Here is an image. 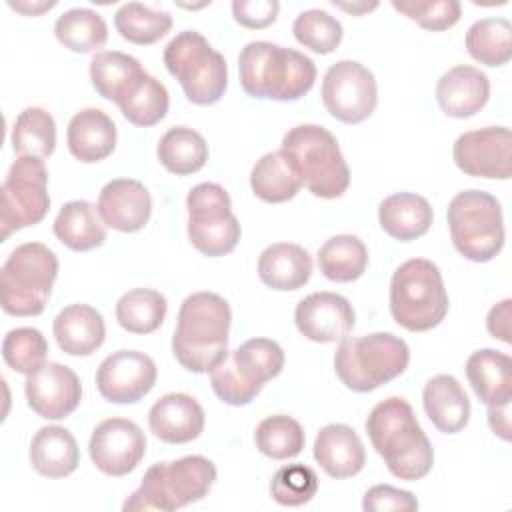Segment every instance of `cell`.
Wrapping results in <instances>:
<instances>
[{
	"label": "cell",
	"mask_w": 512,
	"mask_h": 512,
	"mask_svg": "<svg viewBox=\"0 0 512 512\" xmlns=\"http://www.w3.org/2000/svg\"><path fill=\"white\" fill-rule=\"evenodd\" d=\"M366 432L392 476L414 482L432 470V444L404 398L390 396L378 402L368 414Z\"/></svg>",
	"instance_id": "1"
},
{
	"label": "cell",
	"mask_w": 512,
	"mask_h": 512,
	"mask_svg": "<svg viewBox=\"0 0 512 512\" xmlns=\"http://www.w3.org/2000/svg\"><path fill=\"white\" fill-rule=\"evenodd\" d=\"M232 312L214 292L190 294L178 310L172 352L182 368L194 374L212 372L228 356Z\"/></svg>",
	"instance_id": "2"
},
{
	"label": "cell",
	"mask_w": 512,
	"mask_h": 512,
	"mask_svg": "<svg viewBox=\"0 0 512 512\" xmlns=\"http://www.w3.org/2000/svg\"><path fill=\"white\" fill-rule=\"evenodd\" d=\"M244 92L260 100H300L316 80V64L306 54L274 42H248L238 56Z\"/></svg>",
	"instance_id": "3"
},
{
	"label": "cell",
	"mask_w": 512,
	"mask_h": 512,
	"mask_svg": "<svg viewBox=\"0 0 512 512\" xmlns=\"http://www.w3.org/2000/svg\"><path fill=\"white\" fill-rule=\"evenodd\" d=\"M216 480V466L200 454L152 464L122 504L124 512H172L202 500Z\"/></svg>",
	"instance_id": "4"
},
{
	"label": "cell",
	"mask_w": 512,
	"mask_h": 512,
	"mask_svg": "<svg viewBox=\"0 0 512 512\" xmlns=\"http://www.w3.org/2000/svg\"><path fill=\"white\" fill-rule=\"evenodd\" d=\"M408 362V344L390 332L344 338L334 354L336 376L348 390L358 394L372 392L398 378L408 368Z\"/></svg>",
	"instance_id": "5"
},
{
	"label": "cell",
	"mask_w": 512,
	"mask_h": 512,
	"mask_svg": "<svg viewBox=\"0 0 512 512\" xmlns=\"http://www.w3.org/2000/svg\"><path fill=\"white\" fill-rule=\"evenodd\" d=\"M390 312L410 332L436 328L448 312V292L438 266L426 258L400 264L390 280Z\"/></svg>",
	"instance_id": "6"
},
{
	"label": "cell",
	"mask_w": 512,
	"mask_h": 512,
	"mask_svg": "<svg viewBox=\"0 0 512 512\" xmlns=\"http://www.w3.org/2000/svg\"><path fill=\"white\" fill-rule=\"evenodd\" d=\"M58 276L56 254L40 242L16 246L0 270V304L10 316H38L44 312Z\"/></svg>",
	"instance_id": "7"
},
{
	"label": "cell",
	"mask_w": 512,
	"mask_h": 512,
	"mask_svg": "<svg viewBox=\"0 0 512 512\" xmlns=\"http://www.w3.org/2000/svg\"><path fill=\"white\" fill-rule=\"evenodd\" d=\"M282 150L288 152L302 174L304 186L318 198H340L350 184V170L330 130L318 124H298L282 138Z\"/></svg>",
	"instance_id": "8"
},
{
	"label": "cell",
	"mask_w": 512,
	"mask_h": 512,
	"mask_svg": "<svg viewBox=\"0 0 512 512\" xmlns=\"http://www.w3.org/2000/svg\"><path fill=\"white\" fill-rule=\"evenodd\" d=\"M164 66L196 106L216 104L226 92L228 64L196 30H184L168 42Z\"/></svg>",
	"instance_id": "9"
},
{
	"label": "cell",
	"mask_w": 512,
	"mask_h": 512,
	"mask_svg": "<svg viewBox=\"0 0 512 512\" xmlns=\"http://www.w3.org/2000/svg\"><path fill=\"white\" fill-rule=\"evenodd\" d=\"M448 230L454 248L470 262H490L504 246L500 202L484 190L458 192L448 204Z\"/></svg>",
	"instance_id": "10"
},
{
	"label": "cell",
	"mask_w": 512,
	"mask_h": 512,
	"mask_svg": "<svg viewBox=\"0 0 512 512\" xmlns=\"http://www.w3.org/2000/svg\"><path fill=\"white\" fill-rule=\"evenodd\" d=\"M186 210L188 238L200 254L216 258L238 246L242 228L232 214V200L220 184H196L186 196Z\"/></svg>",
	"instance_id": "11"
},
{
	"label": "cell",
	"mask_w": 512,
	"mask_h": 512,
	"mask_svg": "<svg viewBox=\"0 0 512 512\" xmlns=\"http://www.w3.org/2000/svg\"><path fill=\"white\" fill-rule=\"evenodd\" d=\"M0 196L2 242L14 232L42 222L50 210L48 170L44 160L18 156L2 182Z\"/></svg>",
	"instance_id": "12"
},
{
	"label": "cell",
	"mask_w": 512,
	"mask_h": 512,
	"mask_svg": "<svg viewBox=\"0 0 512 512\" xmlns=\"http://www.w3.org/2000/svg\"><path fill=\"white\" fill-rule=\"evenodd\" d=\"M322 102L336 120L360 124L376 110V78L356 60H338L324 74Z\"/></svg>",
	"instance_id": "13"
},
{
	"label": "cell",
	"mask_w": 512,
	"mask_h": 512,
	"mask_svg": "<svg viewBox=\"0 0 512 512\" xmlns=\"http://www.w3.org/2000/svg\"><path fill=\"white\" fill-rule=\"evenodd\" d=\"M452 158L458 170L474 178L508 180L512 174V134L506 126H486L456 138Z\"/></svg>",
	"instance_id": "14"
},
{
	"label": "cell",
	"mask_w": 512,
	"mask_h": 512,
	"mask_svg": "<svg viewBox=\"0 0 512 512\" xmlns=\"http://www.w3.org/2000/svg\"><path fill=\"white\" fill-rule=\"evenodd\" d=\"M88 454L102 474L120 478L142 462L146 436L142 428L128 418H106L92 430Z\"/></svg>",
	"instance_id": "15"
},
{
	"label": "cell",
	"mask_w": 512,
	"mask_h": 512,
	"mask_svg": "<svg viewBox=\"0 0 512 512\" xmlns=\"http://www.w3.org/2000/svg\"><path fill=\"white\" fill-rule=\"evenodd\" d=\"M154 360L138 350H118L106 356L96 370L100 396L114 404H134L156 384Z\"/></svg>",
	"instance_id": "16"
},
{
	"label": "cell",
	"mask_w": 512,
	"mask_h": 512,
	"mask_svg": "<svg viewBox=\"0 0 512 512\" xmlns=\"http://www.w3.org/2000/svg\"><path fill=\"white\" fill-rule=\"evenodd\" d=\"M26 402L30 410L44 420H62L70 416L82 400V384L76 372L58 362H44L26 376Z\"/></svg>",
	"instance_id": "17"
},
{
	"label": "cell",
	"mask_w": 512,
	"mask_h": 512,
	"mask_svg": "<svg viewBox=\"0 0 512 512\" xmlns=\"http://www.w3.org/2000/svg\"><path fill=\"white\" fill-rule=\"evenodd\" d=\"M294 322L304 338L318 344H332L348 338L356 314L348 298L336 292H314L296 304Z\"/></svg>",
	"instance_id": "18"
},
{
	"label": "cell",
	"mask_w": 512,
	"mask_h": 512,
	"mask_svg": "<svg viewBox=\"0 0 512 512\" xmlns=\"http://www.w3.org/2000/svg\"><path fill=\"white\" fill-rule=\"evenodd\" d=\"M98 212L108 228L132 234L148 224L152 214V196L142 182L116 178L100 190Z\"/></svg>",
	"instance_id": "19"
},
{
	"label": "cell",
	"mask_w": 512,
	"mask_h": 512,
	"mask_svg": "<svg viewBox=\"0 0 512 512\" xmlns=\"http://www.w3.org/2000/svg\"><path fill=\"white\" fill-rule=\"evenodd\" d=\"M204 410L200 402L184 392L160 396L150 412L148 426L156 438L166 444H186L196 440L204 430Z\"/></svg>",
	"instance_id": "20"
},
{
	"label": "cell",
	"mask_w": 512,
	"mask_h": 512,
	"mask_svg": "<svg viewBox=\"0 0 512 512\" xmlns=\"http://www.w3.org/2000/svg\"><path fill=\"white\" fill-rule=\"evenodd\" d=\"M490 98L488 76L468 64H460L444 72L436 84V100L440 110L450 118H470L480 112Z\"/></svg>",
	"instance_id": "21"
},
{
	"label": "cell",
	"mask_w": 512,
	"mask_h": 512,
	"mask_svg": "<svg viewBox=\"0 0 512 512\" xmlns=\"http://www.w3.org/2000/svg\"><path fill=\"white\" fill-rule=\"evenodd\" d=\"M314 460L336 480L356 476L366 464V450L354 428L348 424H328L314 440Z\"/></svg>",
	"instance_id": "22"
},
{
	"label": "cell",
	"mask_w": 512,
	"mask_h": 512,
	"mask_svg": "<svg viewBox=\"0 0 512 512\" xmlns=\"http://www.w3.org/2000/svg\"><path fill=\"white\" fill-rule=\"evenodd\" d=\"M70 154L84 162L96 164L106 160L116 148V126L100 108H84L76 112L66 130Z\"/></svg>",
	"instance_id": "23"
},
{
	"label": "cell",
	"mask_w": 512,
	"mask_h": 512,
	"mask_svg": "<svg viewBox=\"0 0 512 512\" xmlns=\"http://www.w3.org/2000/svg\"><path fill=\"white\" fill-rule=\"evenodd\" d=\"M52 332L62 352L70 356H90L104 344L106 324L96 308L70 304L54 318Z\"/></svg>",
	"instance_id": "24"
},
{
	"label": "cell",
	"mask_w": 512,
	"mask_h": 512,
	"mask_svg": "<svg viewBox=\"0 0 512 512\" xmlns=\"http://www.w3.org/2000/svg\"><path fill=\"white\" fill-rule=\"evenodd\" d=\"M424 412L444 434L464 430L470 420V400L462 384L450 374L432 376L422 390Z\"/></svg>",
	"instance_id": "25"
},
{
	"label": "cell",
	"mask_w": 512,
	"mask_h": 512,
	"mask_svg": "<svg viewBox=\"0 0 512 512\" xmlns=\"http://www.w3.org/2000/svg\"><path fill=\"white\" fill-rule=\"evenodd\" d=\"M434 220L430 202L414 192H396L386 196L378 206V222L382 230L400 242L424 236Z\"/></svg>",
	"instance_id": "26"
},
{
	"label": "cell",
	"mask_w": 512,
	"mask_h": 512,
	"mask_svg": "<svg viewBox=\"0 0 512 512\" xmlns=\"http://www.w3.org/2000/svg\"><path fill=\"white\" fill-rule=\"evenodd\" d=\"M304 186L296 160L282 148L264 154L250 172V188L262 202L282 204L292 200Z\"/></svg>",
	"instance_id": "27"
},
{
	"label": "cell",
	"mask_w": 512,
	"mask_h": 512,
	"mask_svg": "<svg viewBox=\"0 0 512 512\" xmlns=\"http://www.w3.org/2000/svg\"><path fill=\"white\" fill-rule=\"evenodd\" d=\"M28 458L40 476L66 478L80 464V448L64 426H42L30 442Z\"/></svg>",
	"instance_id": "28"
},
{
	"label": "cell",
	"mask_w": 512,
	"mask_h": 512,
	"mask_svg": "<svg viewBox=\"0 0 512 512\" xmlns=\"http://www.w3.org/2000/svg\"><path fill=\"white\" fill-rule=\"evenodd\" d=\"M258 276L272 290H298L312 276V258L308 250L298 244L276 242L262 250L258 258Z\"/></svg>",
	"instance_id": "29"
},
{
	"label": "cell",
	"mask_w": 512,
	"mask_h": 512,
	"mask_svg": "<svg viewBox=\"0 0 512 512\" xmlns=\"http://www.w3.org/2000/svg\"><path fill=\"white\" fill-rule=\"evenodd\" d=\"M466 376L486 406L512 400V360L508 354L494 348L472 352L466 360Z\"/></svg>",
	"instance_id": "30"
},
{
	"label": "cell",
	"mask_w": 512,
	"mask_h": 512,
	"mask_svg": "<svg viewBox=\"0 0 512 512\" xmlns=\"http://www.w3.org/2000/svg\"><path fill=\"white\" fill-rule=\"evenodd\" d=\"M104 220L98 212V206L86 200L66 202L56 220H54V236L74 252H88L104 244L106 228Z\"/></svg>",
	"instance_id": "31"
},
{
	"label": "cell",
	"mask_w": 512,
	"mask_h": 512,
	"mask_svg": "<svg viewBox=\"0 0 512 512\" xmlns=\"http://www.w3.org/2000/svg\"><path fill=\"white\" fill-rule=\"evenodd\" d=\"M144 72L146 70L134 56L118 50L96 52L90 60V80L94 90L116 104Z\"/></svg>",
	"instance_id": "32"
},
{
	"label": "cell",
	"mask_w": 512,
	"mask_h": 512,
	"mask_svg": "<svg viewBox=\"0 0 512 512\" xmlns=\"http://www.w3.org/2000/svg\"><path fill=\"white\" fill-rule=\"evenodd\" d=\"M156 156L168 172L188 176L204 168L208 160V144L194 128L174 126L162 134L156 146Z\"/></svg>",
	"instance_id": "33"
},
{
	"label": "cell",
	"mask_w": 512,
	"mask_h": 512,
	"mask_svg": "<svg viewBox=\"0 0 512 512\" xmlns=\"http://www.w3.org/2000/svg\"><path fill=\"white\" fill-rule=\"evenodd\" d=\"M230 360L246 384L262 390L268 380L282 372L284 350L270 338H250L230 352Z\"/></svg>",
	"instance_id": "34"
},
{
	"label": "cell",
	"mask_w": 512,
	"mask_h": 512,
	"mask_svg": "<svg viewBox=\"0 0 512 512\" xmlns=\"http://www.w3.org/2000/svg\"><path fill=\"white\" fill-rule=\"evenodd\" d=\"M368 266V250L354 234H336L318 250V268L332 282H354Z\"/></svg>",
	"instance_id": "35"
},
{
	"label": "cell",
	"mask_w": 512,
	"mask_h": 512,
	"mask_svg": "<svg viewBox=\"0 0 512 512\" xmlns=\"http://www.w3.org/2000/svg\"><path fill=\"white\" fill-rule=\"evenodd\" d=\"M56 40L76 54H88L102 48L108 40L104 18L90 8H70L54 24Z\"/></svg>",
	"instance_id": "36"
},
{
	"label": "cell",
	"mask_w": 512,
	"mask_h": 512,
	"mask_svg": "<svg viewBox=\"0 0 512 512\" xmlns=\"http://www.w3.org/2000/svg\"><path fill=\"white\" fill-rule=\"evenodd\" d=\"M12 150L18 156L30 158H48L56 148V122L50 112L38 106L24 108L10 134Z\"/></svg>",
	"instance_id": "37"
},
{
	"label": "cell",
	"mask_w": 512,
	"mask_h": 512,
	"mask_svg": "<svg viewBox=\"0 0 512 512\" xmlns=\"http://www.w3.org/2000/svg\"><path fill=\"white\" fill-rule=\"evenodd\" d=\"M168 312L164 294L152 288H132L116 302V320L130 334H152Z\"/></svg>",
	"instance_id": "38"
},
{
	"label": "cell",
	"mask_w": 512,
	"mask_h": 512,
	"mask_svg": "<svg viewBox=\"0 0 512 512\" xmlns=\"http://www.w3.org/2000/svg\"><path fill=\"white\" fill-rule=\"evenodd\" d=\"M170 96L166 86L154 78L152 74L144 72L132 88L126 92V96L118 102V108L122 116L134 124V126H154L168 114Z\"/></svg>",
	"instance_id": "39"
},
{
	"label": "cell",
	"mask_w": 512,
	"mask_h": 512,
	"mask_svg": "<svg viewBox=\"0 0 512 512\" xmlns=\"http://www.w3.org/2000/svg\"><path fill=\"white\" fill-rule=\"evenodd\" d=\"M466 50L484 66L508 64L512 56V24L506 18L476 20L466 32Z\"/></svg>",
	"instance_id": "40"
},
{
	"label": "cell",
	"mask_w": 512,
	"mask_h": 512,
	"mask_svg": "<svg viewBox=\"0 0 512 512\" xmlns=\"http://www.w3.org/2000/svg\"><path fill=\"white\" fill-rule=\"evenodd\" d=\"M118 34L138 46H148L164 38L172 28V16L140 2H126L114 14Z\"/></svg>",
	"instance_id": "41"
},
{
	"label": "cell",
	"mask_w": 512,
	"mask_h": 512,
	"mask_svg": "<svg viewBox=\"0 0 512 512\" xmlns=\"http://www.w3.org/2000/svg\"><path fill=\"white\" fill-rule=\"evenodd\" d=\"M254 442L264 456L272 460H290L302 452L306 434L300 422L292 416L274 414L256 426Z\"/></svg>",
	"instance_id": "42"
},
{
	"label": "cell",
	"mask_w": 512,
	"mask_h": 512,
	"mask_svg": "<svg viewBox=\"0 0 512 512\" xmlns=\"http://www.w3.org/2000/svg\"><path fill=\"white\" fill-rule=\"evenodd\" d=\"M48 356V342L36 328H12L2 340V358L18 374H32Z\"/></svg>",
	"instance_id": "43"
},
{
	"label": "cell",
	"mask_w": 512,
	"mask_h": 512,
	"mask_svg": "<svg viewBox=\"0 0 512 512\" xmlns=\"http://www.w3.org/2000/svg\"><path fill=\"white\" fill-rule=\"evenodd\" d=\"M294 38L316 54H330L334 52L344 36L342 24L330 16L326 10H304L296 16L292 24Z\"/></svg>",
	"instance_id": "44"
},
{
	"label": "cell",
	"mask_w": 512,
	"mask_h": 512,
	"mask_svg": "<svg viewBox=\"0 0 512 512\" xmlns=\"http://www.w3.org/2000/svg\"><path fill=\"white\" fill-rule=\"evenodd\" d=\"M318 492V476L310 466L288 464L276 470L270 482V496L282 506H304Z\"/></svg>",
	"instance_id": "45"
},
{
	"label": "cell",
	"mask_w": 512,
	"mask_h": 512,
	"mask_svg": "<svg viewBox=\"0 0 512 512\" xmlns=\"http://www.w3.org/2000/svg\"><path fill=\"white\" fill-rule=\"evenodd\" d=\"M392 8L430 32L448 30L462 16V6L456 0H392Z\"/></svg>",
	"instance_id": "46"
},
{
	"label": "cell",
	"mask_w": 512,
	"mask_h": 512,
	"mask_svg": "<svg viewBox=\"0 0 512 512\" xmlns=\"http://www.w3.org/2000/svg\"><path fill=\"white\" fill-rule=\"evenodd\" d=\"M210 384H212L214 394H216L224 404H228V406H246V404H250V402L260 394L258 388L246 384V382L238 376V372H236V368H234V364H232V360H230V352H228V356L210 372Z\"/></svg>",
	"instance_id": "47"
},
{
	"label": "cell",
	"mask_w": 512,
	"mask_h": 512,
	"mask_svg": "<svg viewBox=\"0 0 512 512\" xmlns=\"http://www.w3.org/2000/svg\"><path fill=\"white\" fill-rule=\"evenodd\" d=\"M418 506L420 504L412 492L394 488L390 484H376L368 488L362 500V508L366 512H414L418 510Z\"/></svg>",
	"instance_id": "48"
},
{
	"label": "cell",
	"mask_w": 512,
	"mask_h": 512,
	"mask_svg": "<svg viewBox=\"0 0 512 512\" xmlns=\"http://www.w3.org/2000/svg\"><path fill=\"white\" fill-rule=\"evenodd\" d=\"M280 4L276 0H236L232 2L234 20L250 30L268 28L278 16Z\"/></svg>",
	"instance_id": "49"
},
{
	"label": "cell",
	"mask_w": 512,
	"mask_h": 512,
	"mask_svg": "<svg viewBox=\"0 0 512 512\" xmlns=\"http://www.w3.org/2000/svg\"><path fill=\"white\" fill-rule=\"evenodd\" d=\"M512 300L510 298H506V300H502V302H498L496 306H492L490 308V312H488V318H486V328H488V332L494 336V338H498V340H502V342H506V344H510L512 342V334H510V318H512Z\"/></svg>",
	"instance_id": "50"
},
{
	"label": "cell",
	"mask_w": 512,
	"mask_h": 512,
	"mask_svg": "<svg viewBox=\"0 0 512 512\" xmlns=\"http://www.w3.org/2000/svg\"><path fill=\"white\" fill-rule=\"evenodd\" d=\"M488 424L498 438L508 442L510 440V402L488 406Z\"/></svg>",
	"instance_id": "51"
},
{
	"label": "cell",
	"mask_w": 512,
	"mask_h": 512,
	"mask_svg": "<svg viewBox=\"0 0 512 512\" xmlns=\"http://www.w3.org/2000/svg\"><path fill=\"white\" fill-rule=\"evenodd\" d=\"M8 6L26 14V16H38V14L54 8L56 2H32V4L30 2H8Z\"/></svg>",
	"instance_id": "52"
},
{
	"label": "cell",
	"mask_w": 512,
	"mask_h": 512,
	"mask_svg": "<svg viewBox=\"0 0 512 512\" xmlns=\"http://www.w3.org/2000/svg\"><path fill=\"white\" fill-rule=\"evenodd\" d=\"M334 6H338V8L346 10V12H352V14H364V12H370V10L378 8V2H372V4H366V2H362V4H344V2H334Z\"/></svg>",
	"instance_id": "53"
}]
</instances>
